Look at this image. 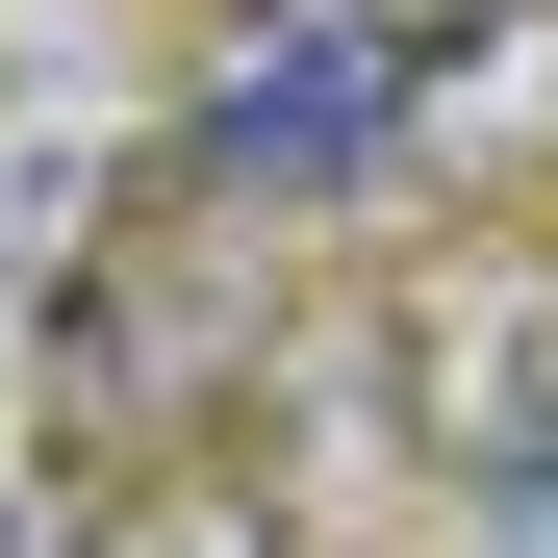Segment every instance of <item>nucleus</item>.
Masks as SVG:
<instances>
[{"label": "nucleus", "mask_w": 558, "mask_h": 558, "mask_svg": "<svg viewBox=\"0 0 558 558\" xmlns=\"http://www.w3.org/2000/svg\"><path fill=\"white\" fill-rule=\"evenodd\" d=\"M76 533H102V508H76V457H51V432H0V558H76Z\"/></svg>", "instance_id": "nucleus-7"}, {"label": "nucleus", "mask_w": 558, "mask_h": 558, "mask_svg": "<svg viewBox=\"0 0 558 558\" xmlns=\"http://www.w3.org/2000/svg\"><path fill=\"white\" fill-rule=\"evenodd\" d=\"M432 51H457V26H407V0H254V26L178 76L153 178H204V204H330V178H381V153H407Z\"/></svg>", "instance_id": "nucleus-2"}, {"label": "nucleus", "mask_w": 558, "mask_h": 558, "mask_svg": "<svg viewBox=\"0 0 558 558\" xmlns=\"http://www.w3.org/2000/svg\"><path fill=\"white\" fill-rule=\"evenodd\" d=\"M381 355H407V457H432L457 508H558V254H457V279H407Z\"/></svg>", "instance_id": "nucleus-3"}, {"label": "nucleus", "mask_w": 558, "mask_h": 558, "mask_svg": "<svg viewBox=\"0 0 558 558\" xmlns=\"http://www.w3.org/2000/svg\"><path fill=\"white\" fill-rule=\"evenodd\" d=\"M305 330L279 305V204H204V178H153V204L51 279L26 330V432L51 457H178V432H254V355Z\"/></svg>", "instance_id": "nucleus-1"}, {"label": "nucleus", "mask_w": 558, "mask_h": 558, "mask_svg": "<svg viewBox=\"0 0 558 558\" xmlns=\"http://www.w3.org/2000/svg\"><path fill=\"white\" fill-rule=\"evenodd\" d=\"M128 204H153V128L102 102V76H0V305H51Z\"/></svg>", "instance_id": "nucleus-4"}, {"label": "nucleus", "mask_w": 558, "mask_h": 558, "mask_svg": "<svg viewBox=\"0 0 558 558\" xmlns=\"http://www.w3.org/2000/svg\"><path fill=\"white\" fill-rule=\"evenodd\" d=\"M76 558H305V533H279L254 483H128V508L76 533Z\"/></svg>", "instance_id": "nucleus-6"}, {"label": "nucleus", "mask_w": 558, "mask_h": 558, "mask_svg": "<svg viewBox=\"0 0 558 558\" xmlns=\"http://www.w3.org/2000/svg\"><path fill=\"white\" fill-rule=\"evenodd\" d=\"M254 407H279V483H254L279 533L381 508V457H407V355H381V330H279V355H254Z\"/></svg>", "instance_id": "nucleus-5"}, {"label": "nucleus", "mask_w": 558, "mask_h": 558, "mask_svg": "<svg viewBox=\"0 0 558 558\" xmlns=\"http://www.w3.org/2000/svg\"><path fill=\"white\" fill-rule=\"evenodd\" d=\"M407 26H483V0H407Z\"/></svg>", "instance_id": "nucleus-8"}]
</instances>
